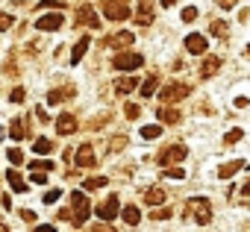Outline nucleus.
<instances>
[{"label":"nucleus","mask_w":250,"mask_h":232,"mask_svg":"<svg viewBox=\"0 0 250 232\" xmlns=\"http://www.w3.org/2000/svg\"><path fill=\"white\" fill-rule=\"evenodd\" d=\"M139 88H142V97H153L156 94V77H147Z\"/></svg>","instance_id":"393cba45"},{"label":"nucleus","mask_w":250,"mask_h":232,"mask_svg":"<svg viewBox=\"0 0 250 232\" xmlns=\"http://www.w3.org/2000/svg\"><path fill=\"white\" fill-rule=\"evenodd\" d=\"M36 232H56V229H53L50 223H44V226H36Z\"/></svg>","instance_id":"a18cd8bd"},{"label":"nucleus","mask_w":250,"mask_h":232,"mask_svg":"<svg viewBox=\"0 0 250 232\" xmlns=\"http://www.w3.org/2000/svg\"><path fill=\"white\" fill-rule=\"evenodd\" d=\"M6 179H9V185H12V191H18V194H24V191H27V185H24V179L18 176V171H15V168H12V171L6 174Z\"/></svg>","instance_id":"412c9836"},{"label":"nucleus","mask_w":250,"mask_h":232,"mask_svg":"<svg viewBox=\"0 0 250 232\" xmlns=\"http://www.w3.org/2000/svg\"><path fill=\"white\" fill-rule=\"evenodd\" d=\"M24 133H27V130H24V121H12V124H9V135H12L15 141H21Z\"/></svg>","instance_id":"a878e982"},{"label":"nucleus","mask_w":250,"mask_h":232,"mask_svg":"<svg viewBox=\"0 0 250 232\" xmlns=\"http://www.w3.org/2000/svg\"><path fill=\"white\" fill-rule=\"evenodd\" d=\"M186 209L194 214V220H197V223H209V220H212L209 200H200V197H194V200H188V203H186Z\"/></svg>","instance_id":"20e7f679"},{"label":"nucleus","mask_w":250,"mask_h":232,"mask_svg":"<svg viewBox=\"0 0 250 232\" xmlns=\"http://www.w3.org/2000/svg\"><path fill=\"white\" fill-rule=\"evenodd\" d=\"M33 182H36V185H44V182H47V176H44L42 171H33Z\"/></svg>","instance_id":"ea45409f"},{"label":"nucleus","mask_w":250,"mask_h":232,"mask_svg":"<svg viewBox=\"0 0 250 232\" xmlns=\"http://www.w3.org/2000/svg\"><path fill=\"white\" fill-rule=\"evenodd\" d=\"M241 168H244V162H241V159H235V162H229V165H221V168H218V176H221V179H229V176H232V174H238Z\"/></svg>","instance_id":"f3484780"},{"label":"nucleus","mask_w":250,"mask_h":232,"mask_svg":"<svg viewBox=\"0 0 250 232\" xmlns=\"http://www.w3.org/2000/svg\"><path fill=\"white\" fill-rule=\"evenodd\" d=\"M177 3V0H162V6H174Z\"/></svg>","instance_id":"49530a36"},{"label":"nucleus","mask_w":250,"mask_h":232,"mask_svg":"<svg viewBox=\"0 0 250 232\" xmlns=\"http://www.w3.org/2000/svg\"><path fill=\"white\" fill-rule=\"evenodd\" d=\"M83 185H85L88 191H97V188H103V185H109V179H106V176H91V179H85Z\"/></svg>","instance_id":"cd10ccee"},{"label":"nucleus","mask_w":250,"mask_h":232,"mask_svg":"<svg viewBox=\"0 0 250 232\" xmlns=\"http://www.w3.org/2000/svg\"><path fill=\"white\" fill-rule=\"evenodd\" d=\"M139 88V79L136 77H121L118 82H115V91L118 94H130V91H136Z\"/></svg>","instance_id":"4468645a"},{"label":"nucleus","mask_w":250,"mask_h":232,"mask_svg":"<svg viewBox=\"0 0 250 232\" xmlns=\"http://www.w3.org/2000/svg\"><path fill=\"white\" fill-rule=\"evenodd\" d=\"M33 150H36V156H47V153H53V141L50 138H39L33 144Z\"/></svg>","instance_id":"b1692460"},{"label":"nucleus","mask_w":250,"mask_h":232,"mask_svg":"<svg viewBox=\"0 0 250 232\" xmlns=\"http://www.w3.org/2000/svg\"><path fill=\"white\" fill-rule=\"evenodd\" d=\"M218 3H221V6H224V9H232V6H235V3H238V0H218Z\"/></svg>","instance_id":"c03bdc74"},{"label":"nucleus","mask_w":250,"mask_h":232,"mask_svg":"<svg viewBox=\"0 0 250 232\" xmlns=\"http://www.w3.org/2000/svg\"><path fill=\"white\" fill-rule=\"evenodd\" d=\"M145 203H147V206H159V203H165V191H162V188H150V191H145Z\"/></svg>","instance_id":"aec40b11"},{"label":"nucleus","mask_w":250,"mask_h":232,"mask_svg":"<svg viewBox=\"0 0 250 232\" xmlns=\"http://www.w3.org/2000/svg\"><path fill=\"white\" fill-rule=\"evenodd\" d=\"M136 21H139L142 27H147V24L153 21V6H150V0H142V6H139V15H136Z\"/></svg>","instance_id":"2eb2a0df"},{"label":"nucleus","mask_w":250,"mask_h":232,"mask_svg":"<svg viewBox=\"0 0 250 232\" xmlns=\"http://www.w3.org/2000/svg\"><path fill=\"white\" fill-rule=\"evenodd\" d=\"M24 97H27V94H24V88H12V94H9V100H12V103H24Z\"/></svg>","instance_id":"c9c22d12"},{"label":"nucleus","mask_w":250,"mask_h":232,"mask_svg":"<svg viewBox=\"0 0 250 232\" xmlns=\"http://www.w3.org/2000/svg\"><path fill=\"white\" fill-rule=\"evenodd\" d=\"M136 39H133V33H127V30H124V33H115L112 39H106L103 44H109V47H115V50H124V47H130Z\"/></svg>","instance_id":"9b49d317"},{"label":"nucleus","mask_w":250,"mask_h":232,"mask_svg":"<svg viewBox=\"0 0 250 232\" xmlns=\"http://www.w3.org/2000/svg\"><path fill=\"white\" fill-rule=\"evenodd\" d=\"M56 200H59V191H47V194H44V203H47V206L56 203Z\"/></svg>","instance_id":"a19ab883"},{"label":"nucleus","mask_w":250,"mask_h":232,"mask_svg":"<svg viewBox=\"0 0 250 232\" xmlns=\"http://www.w3.org/2000/svg\"><path fill=\"white\" fill-rule=\"evenodd\" d=\"M42 9H62L59 0H42Z\"/></svg>","instance_id":"58836bf2"},{"label":"nucleus","mask_w":250,"mask_h":232,"mask_svg":"<svg viewBox=\"0 0 250 232\" xmlns=\"http://www.w3.org/2000/svg\"><path fill=\"white\" fill-rule=\"evenodd\" d=\"M62 24H65V15H62V12H50V15H42V18L36 21V27H39V30H44V33L62 30Z\"/></svg>","instance_id":"423d86ee"},{"label":"nucleus","mask_w":250,"mask_h":232,"mask_svg":"<svg viewBox=\"0 0 250 232\" xmlns=\"http://www.w3.org/2000/svg\"><path fill=\"white\" fill-rule=\"evenodd\" d=\"M68 97H74V88H65V91H62V88H56V91H50L47 103H50V106H59V103H62V100H68Z\"/></svg>","instance_id":"6ab92c4d"},{"label":"nucleus","mask_w":250,"mask_h":232,"mask_svg":"<svg viewBox=\"0 0 250 232\" xmlns=\"http://www.w3.org/2000/svg\"><path fill=\"white\" fill-rule=\"evenodd\" d=\"M212 36H218V39H227V24L224 21H212Z\"/></svg>","instance_id":"c756f323"},{"label":"nucleus","mask_w":250,"mask_h":232,"mask_svg":"<svg viewBox=\"0 0 250 232\" xmlns=\"http://www.w3.org/2000/svg\"><path fill=\"white\" fill-rule=\"evenodd\" d=\"M118 212H121V209H118V197H115V194H109V197H106V200L97 206V217H100L103 223H109V220H112Z\"/></svg>","instance_id":"6e6552de"},{"label":"nucleus","mask_w":250,"mask_h":232,"mask_svg":"<svg viewBox=\"0 0 250 232\" xmlns=\"http://www.w3.org/2000/svg\"><path fill=\"white\" fill-rule=\"evenodd\" d=\"M6 156H9V162H12V165H21V162H24V153H21L18 147H12V150H9Z\"/></svg>","instance_id":"473e14b6"},{"label":"nucleus","mask_w":250,"mask_h":232,"mask_svg":"<svg viewBox=\"0 0 250 232\" xmlns=\"http://www.w3.org/2000/svg\"><path fill=\"white\" fill-rule=\"evenodd\" d=\"M121 214H124V220H127L130 226H136V223L142 220V212H139L136 206H127V209H121Z\"/></svg>","instance_id":"4be33fe9"},{"label":"nucleus","mask_w":250,"mask_h":232,"mask_svg":"<svg viewBox=\"0 0 250 232\" xmlns=\"http://www.w3.org/2000/svg\"><path fill=\"white\" fill-rule=\"evenodd\" d=\"M241 135H244L241 130H229V133H227V144H235V141H241Z\"/></svg>","instance_id":"e433bc0d"},{"label":"nucleus","mask_w":250,"mask_h":232,"mask_svg":"<svg viewBox=\"0 0 250 232\" xmlns=\"http://www.w3.org/2000/svg\"><path fill=\"white\" fill-rule=\"evenodd\" d=\"M186 94H188V85H186V82H171V85L159 94V100H162V103H177V100H183Z\"/></svg>","instance_id":"0eeeda50"},{"label":"nucleus","mask_w":250,"mask_h":232,"mask_svg":"<svg viewBox=\"0 0 250 232\" xmlns=\"http://www.w3.org/2000/svg\"><path fill=\"white\" fill-rule=\"evenodd\" d=\"M186 153H188V150H186V144H171V147H165V150L159 153V159H156V162H159L162 168H171V165L183 162V159H186Z\"/></svg>","instance_id":"7ed1b4c3"},{"label":"nucleus","mask_w":250,"mask_h":232,"mask_svg":"<svg viewBox=\"0 0 250 232\" xmlns=\"http://www.w3.org/2000/svg\"><path fill=\"white\" fill-rule=\"evenodd\" d=\"M9 27H12V15L0 12V30H9Z\"/></svg>","instance_id":"4c0bfd02"},{"label":"nucleus","mask_w":250,"mask_h":232,"mask_svg":"<svg viewBox=\"0 0 250 232\" xmlns=\"http://www.w3.org/2000/svg\"><path fill=\"white\" fill-rule=\"evenodd\" d=\"M186 47H188V53H197V56H203V53H206V47H209V41H206V36H200V33H191V36L186 39Z\"/></svg>","instance_id":"9d476101"},{"label":"nucleus","mask_w":250,"mask_h":232,"mask_svg":"<svg viewBox=\"0 0 250 232\" xmlns=\"http://www.w3.org/2000/svg\"><path fill=\"white\" fill-rule=\"evenodd\" d=\"M91 232H115V229H112V226H109V223H97V226H94V229H91Z\"/></svg>","instance_id":"79ce46f5"},{"label":"nucleus","mask_w":250,"mask_h":232,"mask_svg":"<svg viewBox=\"0 0 250 232\" xmlns=\"http://www.w3.org/2000/svg\"><path fill=\"white\" fill-rule=\"evenodd\" d=\"M77 24H85V27L97 30V27H100V18H97V12H94L91 6H80V9H77Z\"/></svg>","instance_id":"1a4fd4ad"},{"label":"nucleus","mask_w":250,"mask_h":232,"mask_svg":"<svg viewBox=\"0 0 250 232\" xmlns=\"http://www.w3.org/2000/svg\"><path fill=\"white\" fill-rule=\"evenodd\" d=\"M124 115H127V118H130V121H136V118H139V115H142V109H139L136 103H127V106H124Z\"/></svg>","instance_id":"7c9ffc66"},{"label":"nucleus","mask_w":250,"mask_h":232,"mask_svg":"<svg viewBox=\"0 0 250 232\" xmlns=\"http://www.w3.org/2000/svg\"><path fill=\"white\" fill-rule=\"evenodd\" d=\"M56 130H59V135H71V133H77V118H74V115H62V118L56 121Z\"/></svg>","instance_id":"ddd939ff"},{"label":"nucleus","mask_w":250,"mask_h":232,"mask_svg":"<svg viewBox=\"0 0 250 232\" xmlns=\"http://www.w3.org/2000/svg\"><path fill=\"white\" fill-rule=\"evenodd\" d=\"M71 203H74L71 220H74V226H83V223L88 220V214H91V203H88L85 191H74V194H71Z\"/></svg>","instance_id":"f257e3e1"},{"label":"nucleus","mask_w":250,"mask_h":232,"mask_svg":"<svg viewBox=\"0 0 250 232\" xmlns=\"http://www.w3.org/2000/svg\"><path fill=\"white\" fill-rule=\"evenodd\" d=\"M88 44H91V39H88V36H85V39H80V41L74 44V53H71V62H74V65H77V62H80V59L85 56V50H88Z\"/></svg>","instance_id":"a211bd4d"},{"label":"nucleus","mask_w":250,"mask_h":232,"mask_svg":"<svg viewBox=\"0 0 250 232\" xmlns=\"http://www.w3.org/2000/svg\"><path fill=\"white\" fill-rule=\"evenodd\" d=\"M194 18H197V9H194V6H186V9H183V21H186V24H191Z\"/></svg>","instance_id":"f704fd0d"},{"label":"nucleus","mask_w":250,"mask_h":232,"mask_svg":"<svg viewBox=\"0 0 250 232\" xmlns=\"http://www.w3.org/2000/svg\"><path fill=\"white\" fill-rule=\"evenodd\" d=\"M100 9L109 21H124L130 15V0H103Z\"/></svg>","instance_id":"f03ea898"},{"label":"nucleus","mask_w":250,"mask_h":232,"mask_svg":"<svg viewBox=\"0 0 250 232\" xmlns=\"http://www.w3.org/2000/svg\"><path fill=\"white\" fill-rule=\"evenodd\" d=\"M156 115H159L162 124H177V121H180V112H177V109H159Z\"/></svg>","instance_id":"5701e85b"},{"label":"nucleus","mask_w":250,"mask_h":232,"mask_svg":"<svg viewBox=\"0 0 250 232\" xmlns=\"http://www.w3.org/2000/svg\"><path fill=\"white\" fill-rule=\"evenodd\" d=\"M165 176H168V179H183L186 171H183V168H165Z\"/></svg>","instance_id":"72a5a7b5"},{"label":"nucleus","mask_w":250,"mask_h":232,"mask_svg":"<svg viewBox=\"0 0 250 232\" xmlns=\"http://www.w3.org/2000/svg\"><path fill=\"white\" fill-rule=\"evenodd\" d=\"M77 165L80 168H94L97 162H94V150L88 147V144H83L80 150H77Z\"/></svg>","instance_id":"f8f14e48"},{"label":"nucleus","mask_w":250,"mask_h":232,"mask_svg":"<svg viewBox=\"0 0 250 232\" xmlns=\"http://www.w3.org/2000/svg\"><path fill=\"white\" fill-rule=\"evenodd\" d=\"M21 217H24V220H36V212H33V209H24Z\"/></svg>","instance_id":"37998d69"},{"label":"nucleus","mask_w":250,"mask_h":232,"mask_svg":"<svg viewBox=\"0 0 250 232\" xmlns=\"http://www.w3.org/2000/svg\"><path fill=\"white\" fill-rule=\"evenodd\" d=\"M0 232H9V226H6V223H3V220H0Z\"/></svg>","instance_id":"de8ad7c7"},{"label":"nucleus","mask_w":250,"mask_h":232,"mask_svg":"<svg viewBox=\"0 0 250 232\" xmlns=\"http://www.w3.org/2000/svg\"><path fill=\"white\" fill-rule=\"evenodd\" d=\"M127 147V135H115L112 141H109V153H118V150H124Z\"/></svg>","instance_id":"c85d7f7f"},{"label":"nucleus","mask_w":250,"mask_h":232,"mask_svg":"<svg viewBox=\"0 0 250 232\" xmlns=\"http://www.w3.org/2000/svg\"><path fill=\"white\" fill-rule=\"evenodd\" d=\"M218 68H221V62L215 59V56H206L203 59V65H200V77L206 79V77H215L218 74Z\"/></svg>","instance_id":"dca6fc26"},{"label":"nucleus","mask_w":250,"mask_h":232,"mask_svg":"<svg viewBox=\"0 0 250 232\" xmlns=\"http://www.w3.org/2000/svg\"><path fill=\"white\" fill-rule=\"evenodd\" d=\"M171 214H174L171 209H153V212H150V217H153V220H168Z\"/></svg>","instance_id":"2f4dec72"},{"label":"nucleus","mask_w":250,"mask_h":232,"mask_svg":"<svg viewBox=\"0 0 250 232\" xmlns=\"http://www.w3.org/2000/svg\"><path fill=\"white\" fill-rule=\"evenodd\" d=\"M159 135H162V127H159V124H150V127L142 130V138H147V141H153V138H159Z\"/></svg>","instance_id":"bb28decb"},{"label":"nucleus","mask_w":250,"mask_h":232,"mask_svg":"<svg viewBox=\"0 0 250 232\" xmlns=\"http://www.w3.org/2000/svg\"><path fill=\"white\" fill-rule=\"evenodd\" d=\"M142 56L139 53H118L115 59H112V68H118V71H136V68H142Z\"/></svg>","instance_id":"39448f33"}]
</instances>
